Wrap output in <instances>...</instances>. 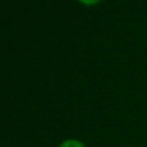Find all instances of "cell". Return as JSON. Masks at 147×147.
<instances>
[{
	"instance_id": "7a4b0ae2",
	"label": "cell",
	"mask_w": 147,
	"mask_h": 147,
	"mask_svg": "<svg viewBox=\"0 0 147 147\" xmlns=\"http://www.w3.org/2000/svg\"><path fill=\"white\" fill-rule=\"evenodd\" d=\"M81 3H84V4H96V3H98L99 0H80Z\"/></svg>"
},
{
	"instance_id": "6da1fadb",
	"label": "cell",
	"mask_w": 147,
	"mask_h": 147,
	"mask_svg": "<svg viewBox=\"0 0 147 147\" xmlns=\"http://www.w3.org/2000/svg\"><path fill=\"white\" fill-rule=\"evenodd\" d=\"M59 147H84V145L79 141H74V140H70V141H66L63 142Z\"/></svg>"
}]
</instances>
